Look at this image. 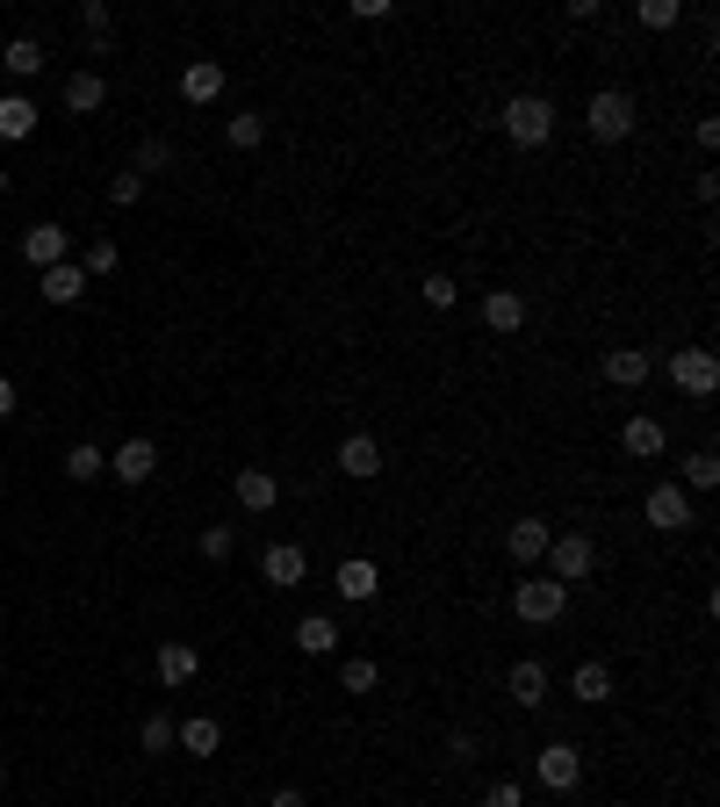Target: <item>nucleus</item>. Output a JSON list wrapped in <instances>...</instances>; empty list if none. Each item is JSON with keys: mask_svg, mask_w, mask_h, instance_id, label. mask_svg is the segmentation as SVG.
<instances>
[{"mask_svg": "<svg viewBox=\"0 0 720 807\" xmlns=\"http://www.w3.org/2000/svg\"><path fill=\"white\" fill-rule=\"evenodd\" d=\"M504 692H512V707H548V692H555V678H548V663H512V678H504Z\"/></svg>", "mask_w": 720, "mask_h": 807, "instance_id": "nucleus-12", "label": "nucleus"}, {"mask_svg": "<svg viewBox=\"0 0 720 807\" xmlns=\"http://www.w3.org/2000/svg\"><path fill=\"white\" fill-rule=\"evenodd\" d=\"M663 375L684 390V397H713V390H720V361H713V346H678V354L663 361Z\"/></svg>", "mask_w": 720, "mask_h": 807, "instance_id": "nucleus-3", "label": "nucleus"}, {"mask_svg": "<svg viewBox=\"0 0 720 807\" xmlns=\"http://www.w3.org/2000/svg\"><path fill=\"white\" fill-rule=\"evenodd\" d=\"M109 469H116V483H151L159 476V447L137 433V440H122V447L109 454Z\"/></svg>", "mask_w": 720, "mask_h": 807, "instance_id": "nucleus-11", "label": "nucleus"}, {"mask_svg": "<svg viewBox=\"0 0 720 807\" xmlns=\"http://www.w3.org/2000/svg\"><path fill=\"white\" fill-rule=\"evenodd\" d=\"M37 101H29V95H8V101H0V137H8V145H22V137L29 130H37Z\"/></svg>", "mask_w": 720, "mask_h": 807, "instance_id": "nucleus-26", "label": "nucleus"}, {"mask_svg": "<svg viewBox=\"0 0 720 807\" xmlns=\"http://www.w3.org/2000/svg\"><path fill=\"white\" fill-rule=\"evenodd\" d=\"M641 520H649L655 534H684V526H692V498H684L678 483H655V491L641 498Z\"/></svg>", "mask_w": 720, "mask_h": 807, "instance_id": "nucleus-7", "label": "nucleus"}, {"mask_svg": "<svg viewBox=\"0 0 720 807\" xmlns=\"http://www.w3.org/2000/svg\"><path fill=\"white\" fill-rule=\"evenodd\" d=\"M0 66H8L14 80H37V72H43V43H37V37H14V43H0Z\"/></svg>", "mask_w": 720, "mask_h": 807, "instance_id": "nucleus-27", "label": "nucleus"}, {"mask_svg": "<svg viewBox=\"0 0 720 807\" xmlns=\"http://www.w3.org/2000/svg\"><path fill=\"white\" fill-rule=\"evenodd\" d=\"M620 447L634 454V462H655V454H663V425H655V419H627L620 425Z\"/></svg>", "mask_w": 720, "mask_h": 807, "instance_id": "nucleus-25", "label": "nucleus"}, {"mask_svg": "<svg viewBox=\"0 0 720 807\" xmlns=\"http://www.w3.org/2000/svg\"><path fill=\"white\" fill-rule=\"evenodd\" d=\"M22 260L29 267H58L66 260V232H58V224H29L22 232Z\"/></svg>", "mask_w": 720, "mask_h": 807, "instance_id": "nucleus-19", "label": "nucleus"}, {"mask_svg": "<svg viewBox=\"0 0 720 807\" xmlns=\"http://www.w3.org/2000/svg\"><path fill=\"white\" fill-rule=\"evenodd\" d=\"M296 649H303V657H332V649H339L332 613H303V620H296Z\"/></svg>", "mask_w": 720, "mask_h": 807, "instance_id": "nucleus-22", "label": "nucleus"}, {"mask_svg": "<svg viewBox=\"0 0 720 807\" xmlns=\"http://www.w3.org/2000/svg\"><path fill=\"white\" fill-rule=\"evenodd\" d=\"M180 95H188L195 109H209V101L224 95V66H217V58H195V66L180 72Z\"/></svg>", "mask_w": 720, "mask_h": 807, "instance_id": "nucleus-18", "label": "nucleus"}, {"mask_svg": "<svg viewBox=\"0 0 720 807\" xmlns=\"http://www.w3.org/2000/svg\"><path fill=\"white\" fill-rule=\"evenodd\" d=\"M101 469H109V454H101V447H95V440H80V447H72V454H66V476H72V483H95V476H101Z\"/></svg>", "mask_w": 720, "mask_h": 807, "instance_id": "nucleus-30", "label": "nucleus"}, {"mask_svg": "<svg viewBox=\"0 0 720 807\" xmlns=\"http://www.w3.org/2000/svg\"><path fill=\"white\" fill-rule=\"evenodd\" d=\"M231 145H238V151L267 145V116H259V109H238V116H231Z\"/></svg>", "mask_w": 720, "mask_h": 807, "instance_id": "nucleus-32", "label": "nucleus"}, {"mask_svg": "<svg viewBox=\"0 0 720 807\" xmlns=\"http://www.w3.org/2000/svg\"><path fill=\"white\" fill-rule=\"evenodd\" d=\"M101 101H109V80H101V72H72L66 80V109L72 116H95Z\"/></svg>", "mask_w": 720, "mask_h": 807, "instance_id": "nucleus-24", "label": "nucleus"}, {"mask_svg": "<svg viewBox=\"0 0 720 807\" xmlns=\"http://www.w3.org/2000/svg\"><path fill=\"white\" fill-rule=\"evenodd\" d=\"M678 0H641V22H649V29H678Z\"/></svg>", "mask_w": 720, "mask_h": 807, "instance_id": "nucleus-39", "label": "nucleus"}, {"mask_svg": "<svg viewBox=\"0 0 720 807\" xmlns=\"http://www.w3.org/2000/svg\"><path fill=\"white\" fill-rule=\"evenodd\" d=\"M332 584H339V599L367 606V599H375V591H382V570H375V562H367V555H346L339 570H332Z\"/></svg>", "mask_w": 720, "mask_h": 807, "instance_id": "nucleus-13", "label": "nucleus"}, {"mask_svg": "<svg viewBox=\"0 0 720 807\" xmlns=\"http://www.w3.org/2000/svg\"><path fill=\"white\" fill-rule=\"evenodd\" d=\"M483 807H526V794H519V779H497L483 786Z\"/></svg>", "mask_w": 720, "mask_h": 807, "instance_id": "nucleus-40", "label": "nucleus"}, {"mask_svg": "<svg viewBox=\"0 0 720 807\" xmlns=\"http://www.w3.org/2000/svg\"><path fill=\"white\" fill-rule=\"evenodd\" d=\"M80 296H87V274L72 267V260L43 267V303H58V311H66V303H80Z\"/></svg>", "mask_w": 720, "mask_h": 807, "instance_id": "nucleus-21", "label": "nucleus"}, {"mask_svg": "<svg viewBox=\"0 0 720 807\" xmlns=\"http://www.w3.org/2000/svg\"><path fill=\"white\" fill-rule=\"evenodd\" d=\"M109 203H116V209L145 203V174H116V180H109Z\"/></svg>", "mask_w": 720, "mask_h": 807, "instance_id": "nucleus-38", "label": "nucleus"}, {"mask_svg": "<svg viewBox=\"0 0 720 807\" xmlns=\"http://www.w3.org/2000/svg\"><path fill=\"white\" fill-rule=\"evenodd\" d=\"M641 124V109H634V95H620V87H605V95H591V109H584V130L599 137V145H627Z\"/></svg>", "mask_w": 720, "mask_h": 807, "instance_id": "nucleus-2", "label": "nucleus"}, {"mask_svg": "<svg viewBox=\"0 0 720 807\" xmlns=\"http://www.w3.org/2000/svg\"><path fill=\"white\" fill-rule=\"evenodd\" d=\"M541 562H548V577H555V584H584V577L599 570V541H591V534H555Z\"/></svg>", "mask_w": 720, "mask_h": 807, "instance_id": "nucleus-4", "label": "nucleus"}, {"mask_svg": "<svg viewBox=\"0 0 720 807\" xmlns=\"http://www.w3.org/2000/svg\"><path fill=\"white\" fill-rule=\"evenodd\" d=\"M375 685H382V663H375V657H346V663H339V692L361 699V692H375Z\"/></svg>", "mask_w": 720, "mask_h": 807, "instance_id": "nucleus-29", "label": "nucleus"}, {"mask_svg": "<svg viewBox=\"0 0 720 807\" xmlns=\"http://www.w3.org/2000/svg\"><path fill=\"white\" fill-rule=\"evenodd\" d=\"M259 577H267V584H274V591H296V584H303V577H310V555H303V548H296V541H274V548H267V555H259Z\"/></svg>", "mask_w": 720, "mask_h": 807, "instance_id": "nucleus-8", "label": "nucleus"}, {"mask_svg": "<svg viewBox=\"0 0 720 807\" xmlns=\"http://www.w3.org/2000/svg\"><path fill=\"white\" fill-rule=\"evenodd\" d=\"M339 476H354V483H375L382 476V440L375 433H346L339 440Z\"/></svg>", "mask_w": 720, "mask_h": 807, "instance_id": "nucleus-10", "label": "nucleus"}, {"mask_svg": "<svg viewBox=\"0 0 720 807\" xmlns=\"http://www.w3.org/2000/svg\"><path fill=\"white\" fill-rule=\"evenodd\" d=\"M418 296L433 303V311H454V303H462V288H454V274H425V282H418Z\"/></svg>", "mask_w": 720, "mask_h": 807, "instance_id": "nucleus-34", "label": "nucleus"}, {"mask_svg": "<svg viewBox=\"0 0 720 807\" xmlns=\"http://www.w3.org/2000/svg\"><path fill=\"white\" fill-rule=\"evenodd\" d=\"M116 267H122V246H116V238H95V246L80 253V274H87V282H109Z\"/></svg>", "mask_w": 720, "mask_h": 807, "instance_id": "nucleus-28", "label": "nucleus"}, {"mask_svg": "<svg viewBox=\"0 0 720 807\" xmlns=\"http://www.w3.org/2000/svg\"><path fill=\"white\" fill-rule=\"evenodd\" d=\"M548 541H555V526H548V520H512V526H504V555H512L519 570H533V562L548 555Z\"/></svg>", "mask_w": 720, "mask_h": 807, "instance_id": "nucleus-9", "label": "nucleus"}, {"mask_svg": "<svg viewBox=\"0 0 720 807\" xmlns=\"http://www.w3.org/2000/svg\"><path fill=\"white\" fill-rule=\"evenodd\" d=\"M447 757H454V765H476V736H469V728H454V736H447Z\"/></svg>", "mask_w": 720, "mask_h": 807, "instance_id": "nucleus-41", "label": "nucleus"}, {"mask_svg": "<svg viewBox=\"0 0 720 807\" xmlns=\"http://www.w3.org/2000/svg\"><path fill=\"white\" fill-rule=\"evenodd\" d=\"M0 188H8V174H0Z\"/></svg>", "mask_w": 720, "mask_h": 807, "instance_id": "nucleus-45", "label": "nucleus"}, {"mask_svg": "<svg viewBox=\"0 0 720 807\" xmlns=\"http://www.w3.org/2000/svg\"><path fill=\"white\" fill-rule=\"evenodd\" d=\"M80 29H87V37H109V29H116V8H109V0H87V8H80Z\"/></svg>", "mask_w": 720, "mask_h": 807, "instance_id": "nucleus-36", "label": "nucleus"}, {"mask_svg": "<svg viewBox=\"0 0 720 807\" xmlns=\"http://www.w3.org/2000/svg\"><path fill=\"white\" fill-rule=\"evenodd\" d=\"M231 498H238L245 512H274V505H282V483H274V469H238Z\"/></svg>", "mask_w": 720, "mask_h": 807, "instance_id": "nucleus-16", "label": "nucleus"}, {"mask_svg": "<svg viewBox=\"0 0 720 807\" xmlns=\"http://www.w3.org/2000/svg\"><path fill=\"white\" fill-rule=\"evenodd\" d=\"M166 166H174V145H166V137H145V145H137V166H130V174H166Z\"/></svg>", "mask_w": 720, "mask_h": 807, "instance_id": "nucleus-33", "label": "nucleus"}, {"mask_svg": "<svg viewBox=\"0 0 720 807\" xmlns=\"http://www.w3.org/2000/svg\"><path fill=\"white\" fill-rule=\"evenodd\" d=\"M267 807H310V800H303V786H274V800Z\"/></svg>", "mask_w": 720, "mask_h": 807, "instance_id": "nucleus-42", "label": "nucleus"}, {"mask_svg": "<svg viewBox=\"0 0 720 807\" xmlns=\"http://www.w3.org/2000/svg\"><path fill=\"white\" fill-rule=\"evenodd\" d=\"M497 124H504V137H512L519 151H541L548 137H555V101H548V95H512Z\"/></svg>", "mask_w": 720, "mask_h": 807, "instance_id": "nucleus-1", "label": "nucleus"}, {"mask_svg": "<svg viewBox=\"0 0 720 807\" xmlns=\"http://www.w3.org/2000/svg\"><path fill=\"white\" fill-rule=\"evenodd\" d=\"M483 325L512 339V332L526 325V296H519V288H490V296H483Z\"/></svg>", "mask_w": 720, "mask_h": 807, "instance_id": "nucleus-17", "label": "nucleus"}, {"mask_svg": "<svg viewBox=\"0 0 720 807\" xmlns=\"http://www.w3.org/2000/svg\"><path fill=\"white\" fill-rule=\"evenodd\" d=\"M0 419H14V383L0 375Z\"/></svg>", "mask_w": 720, "mask_h": 807, "instance_id": "nucleus-43", "label": "nucleus"}, {"mask_svg": "<svg viewBox=\"0 0 720 807\" xmlns=\"http://www.w3.org/2000/svg\"><path fill=\"white\" fill-rule=\"evenodd\" d=\"M570 699H584V707H605V699H612V663H599V657L576 663V671H570Z\"/></svg>", "mask_w": 720, "mask_h": 807, "instance_id": "nucleus-20", "label": "nucleus"}, {"mask_svg": "<svg viewBox=\"0 0 720 807\" xmlns=\"http://www.w3.org/2000/svg\"><path fill=\"white\" fill-rule=\"evenodd\" d=\"M0 786H8V765H0Z\"/></svg>", "mask_w": 720, "mask_h": 807, "instance_id": "nucleus-44", "label": "nucleus"}, {"mask_svg": "<svg viewBox=\"0 0 720 807\" xmlns=\"http://www.w3.org/2000/svg\"><path fill=\"white\" fill-rule=\"evenodd\" d=\"M174 750H188V757H217V750H224L217 713H188V721L174 728Z\"/></svg>", "mask_w": 720, "mask_h": 807, "instance_id": "nucleus-14", "label": "nucleus"}, {"mask_svg": "<svg viewBox=\"0 0 720 807\" xmlns=\"http://www.w3.org/2000/svg\"><path fill=\"white\" fill-rule=\"evenodd\" d=\"M649 375H655V361L641 354V346H612V354H605V383L612 390H641Z\"/></svg>", "mask_w": 720, "mask_h": 807, "instance_id": "nucleus-15", "label": "nucleus"}, {"mask_svg": "<svg viewBox=\"0 0 720 807\" xmlns=\"http://www.w3.org/2000/svg\"><path fill=\"white\" fill-rule=\"evenodd\" d=\"M174 728H180V721H166V713H151V721L137 728V742H145V750L159 757V750H174Z\"/></svg>", "mask_w": 720, "mask_h": 807, "instance_id": "nucleus-35", "label": "nucleus"}, {"mask_svg": "<svg viewBox=\"0 0 720 807\" xmlns=\"http://www.w3.org/2000/svg\"><path fill=\"white\" fill-rule=\"evenodd\" d=\"M533 779H541L548 794H576V786H584V750H576V742H548V750H533Z\"/></svg>", "mask_w": 720, "mask_h": 807, "instance_id": "nucleus-6", "label": "nucleus"}, {"mask_svg": "<svg viewBox=\"0 0 720 807\" xmlns=\"http://www.w3.org/2000/svg\"><path fill=\"white\" fill-rule=\"evenodd\" d=\"M195 663H203V657H195L188 642H159V685H166V692H180V685L195 678Z\"/></svg>", "mask_w": 720, "mask_h": 807, "instance_id": "nucleus-23", "label": "nucleus"}, {"mask_svg": "<svg viewBox=\"0 0 720 807\" xmlns=\"http://www.w3.org/2000/svg\"><path fill=\"white\" fill-rule=\"evenodd\" d=\"M562 606H570V584H555V577H526V584L512 591V613L526 620V628H548V620H562Z\"/></svg>", "mask_w": 720, "mask_h": 807, "instance_id": "nucleus-5", "label": "nucleus"}, {"mask_svg": "<svg viewBox=\"0 0 720 807\" xmlns=\"http://www.w3.org/2000/svg\"><path fill=\"white\" fill-rule=\"evenodd\" d=\"M684 483H692V491H713V483H720V454H713V447L684 454Z\"/></svg>", "mask_w": 720, "mask_h": 807, "instance_id": "nucleus-31", "label": "nucleus"}, {"mask_svg": "<svg viewBox=\"0 0 720 807\" xmlns=\"http://www.w3.org/2000/svg\"><path fill=\"white\" fill-rule=\"evenodd\" d=\"M195 548H203L209 562H231V548H238V534H231V526H203V541H195Z\"/></svg>", "mask_w": 720, "mask_h": 807, "instance_id": "nucleus-37", "label": "nucleus"}]
</instances>
